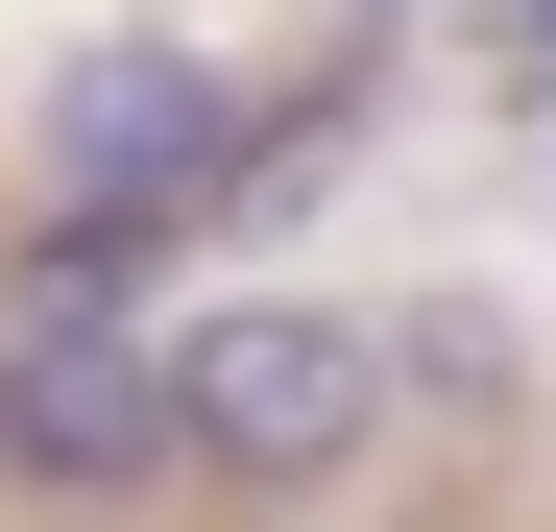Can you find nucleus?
Instances as JSON below:
<instances>
[{"label":"nucleus","mask_w":556,"mask_h":532,"mask_svg":"<svg viewBox=\"0 0 556 532\" xmlns=\"http://www.w3.org/2000/svg\"><path fill=\"white\" fill-rule=\"evenodd\" d=\"M508 25H532V49H556V0H508Z\"/></svg>","instance_id":"nucleus-4"},{"label":"nucleus","mask_w":556,"mask_h":532,"mask_svg":"<svg viewBox=\"0 0 556 532\" xmlns=\"http://www.w3.org/2000/svg\"><path fill=\"white\" fill-rule=\"evenodd\" d=\"M363 25H388V0H363Z\"/></svg>","instance_id":"nucleus-5"},{"label":"nucleus","mask_w":556,"mask_h":532,"mask_svg":"<svg viewBox=\"0 0 556 532\" xmlns=\"http://www.w3.org/2000/svg\"><path fill=\"white\" fill-rule=\"evenodd\" d=\"M25 169H49V218H73V242H146V218L242 194V98H218L194 49H146V25H122V49H73V73H49Z\"/></svg>","instance_id":"nucleus-3"},{"label":"nucleus","mask_w":556,"mask_h":532,"mask_svg":"<svg viewBox=\"0 0 556 532\" xmlns=\"http://www.w3.org/2000/svg\"><path fill=\"white\" fill-rule=\"evenodd\" d=\"M0 484H25V508H146V484H194V435H169V339L25 291V315H0Z\"/></svg>","instance_id":"nucleus-2"},{"label":"nucleus","mask_w":556,"mask_h":532,"mask_svg":"<svg viewBox=\"0 0 556 532\" xmlns=\"http://www.w3.org/2000/svg\"><path fill=\"white\" fill-rule=\"evenodd\" d=\"M388 339H363L339 291H218V315H169V435H194V484L218 508H291V484H339L363 435H388Z\"/></svg>","instance_id":"nucleus-1"}]
</instances>
